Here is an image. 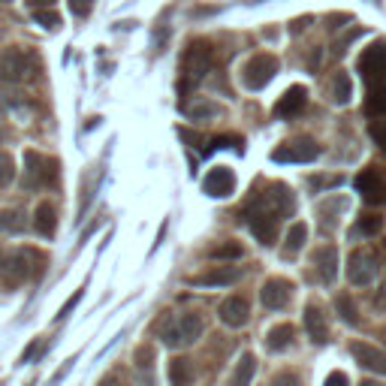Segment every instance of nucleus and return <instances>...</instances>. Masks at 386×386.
Returning <instances> with one entry per match:
<instances>
[{
  "label": "nucleus",
  "instance_id": "f257e3e1",
  "mask_svg": "<svg viewBox=\"0 0 386 386\" xmlns=\"http://www.w3.org/2000/svg\"><path fill=\"white\" fill-rule=\"evenodd\" d=\"M34 76V58L25 48H4L0 52V82H25Z\"/></svg>",
  "mask_w": 386,
  "mask_h": 386
},
{
  "label": "nucleus",
  "instance_id": "f03ea898",
  "mask_svg": "<svg viewBox=\"0 0 386 386\" xmlns=\"http://www.w3.org/2000/svg\"><path fill=\"white\" fill-rule=\"evenodd\" d=\"M275 73H278V60H275V55H253L248 64H245V69H241V82H245L251 91H260V88H266L272 79H275Z\"/></svg>",
  "mask_w": 386,
  "mask_h": 386
},
{
  "label": "nucleus",
  "instance_id": "7ed1b4c3",
  "mask_svg": "<svg viewBox=\"0 0 386 386\" xmlns=\"http://www.w3.org/2000/svg\"><path fill=\"white\" fill-rule=\"evenodd\" d=\"M378 257H374L371 251H353L350 253V260H347V278H350V284L353 287H368V284L374 281V275H378Z\"/></svg>",
  "mask_w": 386,
  "mask_h": 386
},
{
  "label": "nucleus",
  "instance_id": "20e7f679",
  "mask_svg": "<svg viewBox=\"0 0 386 386\" xmlns=\"http://www.w3.org/2000/svg\"><path fill=\"white\" fill-rule=\"evenodd\" d=\"M272 157H275L278 164H311V160L320 157V145L314 139L302 136V139H293L284 148H278Z\"/></svg>",
  "mask_w": 386,
  "mask_h": 386
},
{
  "label": "nucleus",
  "instance_id": "39448f33",
  "mask_svg": "<svg viewBox=\"0 0 386 386\" xmlns=\"http://www.w3.org/2000/svg\"><path fill=\"white\" fill-rule=\"evenodd\" d=\"M359 73L368 79V85L380 82L386 76V39H378V43L368 46L359 55Z\"/></svg>",
  "mask_w": 386,
  "mask_h": 386
},
{
  "label": "nucleus",
  "instance_id": "423d86ee",
  "mask_svg": "<svg viewBox=\"0 0 386 386\" xmlns=\"http://www.w3.org/2000/svg\"><path fill=\"white\" fill-rule=\"evenodd\" d=\"M357 190L368 206H383L386 202V181L378 175V169H362L357 175Z\"/></svg>",
  "mask_w": 386,
  "mask_h": 386
},
{
  "label": "nucleus",
  "instance_id": "0eeeda50",
  "mask_svg": "<svg viewBox=\"0 0 386 386\" xmlns=\"http://www.w3.org/2000/svg\"><path fill=\"white\" fill-rule=\"evenodd\" d=\"M293 284L290 281H284V278H269L266 284H262V290H260V299L262 305H266L269 311H281L284 305H287L293 299Z\"/></svg>",
  "mask_w": 386,
  "mask_h": 386
},
{
  "label": "nucleus",
  "instance_id": "6e6552de",
  "mask_svg": "<svg viewBox=\"0 0 386 386\" xmlns=\"http://www.w3.org/2000/svg\"><path fill=\"white\" fill-rule=\"evenodd\" d=\"M202 190H206L208 197H215V199L232 197V190H236V175H232V169H227V166L211 169L206 175V181H202Z\"/></svg>",
  "mask_w": 386,
  "mask_h": 386
},
{
  "label": "nucleus",
  "instance_id": "1a4fd4ad",
  "mask_svg": "<svg viewBox=\"0 0 386 386\" xmlns=\"http://www.w3.org/2000/svg\"><path fill=\"white\" fill-rule=\"evenodd\" d=\"M218 314H220V320L227 323V326L239 329V326H245L248 317H251V305H248L245 296H229V299H223V302H220Z\"/></svg>",
  "mask_w": 386,
  "mask_h": 386
},
{
  "label": "nucleus",
  "instance_id": "9d476101",
  "mask_svg": "<svg viewBox=\"0 0 386 386\" xmlns=\"http://www.w3.org/2000/svg\"><path fill=\"white\" fill-rule=\"evenodd\" d=\"M311 262H314V272L320 275L323 284H332L335 278H338V248H332V245L317 248Z\"/></svg>",
  "mask_w": 386,
  "mask_h": 386
},
{
  "label": "nucleus",
  "instance_id": "9b49d317",
  "mask_svg": "<svg viewBox=\"0 0 386 386\" xmlns=\"http://www.w3.org/2000/svg\"><path fill=\"white\" fill-rule=\"evenodd\" d=\"M208 67H211V48H208L206 43H193L190 52H187V60H185V73H187V79L199 82V79L208 73Z\"/></svg>",
  "mask_w": 386,
  "mask_h": 386
},
{
  "label": "nucleus",
  "instance_id": "f8f14e48",
  "mask_svg": "<svg viewBox=\"0 0 386 386\" xmlns=\"http://www.w3.org/2000/svg\"><path fill=\"white\" fill-rule=\"evenodd\" d=\"M350 353H353V359H357L362 368H368L374 374H386V353H380L378 347L362 344V341H353L350 344Z\"/></svg>",
  "mask_w": 386,
  "mask_h": 386
},
{
  "label": "nucleus",
  "instance_id": "ddd939ff",
  "mask_svg": "<svg viewBox=\"0 0 386 386\" xmlns=\"http://www.w3.org/2000/svg\"><path fill=\"white\" fill-rule=\"evenodd\" d=\"M305 103H308V91H305L302 85H293V88L284 91L281 100L275 103V115L278 118H293L305 109Z\"/></svg>",
  "mask_w": 386,
  "mask_h": 386
},
{
  "label": "nucleus",
  "instance_id": "4468645a",
  "mask_svg": "<svg viewBox=\"0 0 386 386\" xmlns=\"http://www.w3.org/2000/svg\"><path fill=\"white\" fill-rule=\"evenodd\" d=\"M239 278H241V272L236 266H218L199 278H190V284H197V287H229V284H236Z\"/></svg>",
  "mask_w": 386,
  "mask_h": 386
},
{
  "label": "nucleus",
  "instance_id": "2eb2a0df",
  "mask_svg": "<svg viewBox=\"0 0 386 386\" xmlns=\"http://www.w3.org/2000/svg\"><path fill=\"white\" fill-rule=\"evenodd\" d=\"M305 329H308L314 344H326L329 341V326H326V314L320 311V305H308L305 308Z\"/></svg>",
  "mask_w": 386,
  "mask_h": 386
},
{
  "label": "nucleus",
  "instance_id": "dca6fc26",
  "mask_svg": "<svg viewBox=\"0 0 386 386\" xmlns=\"http://www.w3.org/2000/svg\"><path fill=\"white\" fill-rule=\"evenodd\" d=\"M55 223H58V215H55V206L52 202H39L36 211H34V229L39 236H55Z\"/></svg>",
  "mask_w": 386,
  "mask_h": 386
},
{
  "label": "nucleus",
  "instance_id": "f3484780",
  "mask_svg": "<svg viewBox=\"0 0 386 386\" xmlns=\"http://www.w3.org/2000/svg\"><path fill=\"white\" fill-rule=\"evenodd\" d=\"M293 335H296V329H293V323H278V326H272L269 335H266V347L269 350H287L290 344H293Z\"/></svg>",
  "mask_w": 386,
  "mask_h": 386
},
{
  "label": "nucleus",
  "instance_id": "a211bd4d",
  "mask_svg": "<svg viewBox=\"0 0 386 386\" xmlns=\"http://www.w3.org/2000/svg\"><path fill=\"white\" fill-rule=\"evenodd\" d=\"M175 326H178L181 341L193 344L202 335V317H199V314H181V317L175 320Z\"/></svg>",
  "mask_w": 386,
  "mask_h": 386
},
{
  "label": "nucleus",
  "instance_id": "6ab92c4d",
  "mask_svg": "<svg viewBox=\"0 0 386 386\" xmlns=\"http://www.w3.org/2000/svg\"><path fill=\"white\" fill-rule=\"evenodd\" d=\"M305 239H308V223L296 220V223H293V227L287 229V245H284V253H287V257L299 253V251L305 248Z\"/></svg>",
  "mask_w": 386,
  "mask_h": 386
},
{
  "label": "nucleus",
  "instance_id": "aec40b11",
  "mask_svg": "<svg viewBox=\"0 0 386 386\" xmlns=\"http://www.w3.org/2000/svg\"><path fill=\"white\" fill-rule=\"evenodd\" d=\"M27 220H25V211L22 208H4L0 211V229L4 232H25Z\"/></svg>",
  "mask_w": 386,
  "mask_h": 386
},
{
  "label": "nucleus",
  "instance_id": "412c9836",
  "mask_svg": "<svg viewBox=\"0 0 386 386\" xmlns=\"http://www.w3.org/2000/svg\"><path fill=\"white\" fill-rule=\"evenodd\" d=\"M169 380L175 383V386H185V383H190V380H193L190 359H185V357L172 359V362H169Z\"/></svg>",
  "mask_w": 386,
  "mask_h": 386
},
{
  "label": "nucleus",
  "instance_id": "4be33fe9",
  "mask_svg": "<svg viewBox=\"0 0 386 386\" xmlns=\"http://www.w3.org/2000/svg\"><path fill=\"white\" fill-rule=\"evenodd\" d=\"M350 97H353L350 76L347 73H338V76H335V82H332V100L338 106H344V103H350Z\"/></svg>",
  "mask_w": 386,
  "mask_h": 386
},
{
  "label": "nucleus",
  "instance_id": "5701e85b",
  "mask_svg": "<svg viewBox=\"0 0 386 386\" xmlns=\"http://www.w3.org/2000/svg\"><path fill=\"white\" fill-rule=\"evenodd\" d=\"M368 112H386V76L368 85Z\"/></svg>",
  "mask_w": 386,
  "mask_h": 386
},
{
  "label": "nucleus",
  "instance_id": "b1692460",
  "mask_svg": "<svg viewBox=\"0 0 386 386\" xmlns=\"http://www.w3.org/2000/svg\"><path fill=\"white\" fill-rule=\"evenodd\" d=\"M335 308H338L344 323H350V326H357L359 323V311H357V305H353V299L347 296V293H341V296L335 299Z\"/></svg>",
  "mask_w": 386,
  "mask_h": 386
},
{
  "label": "nucleus",
  "instance_id": "393cba45",
  "mask_svg": "<svg viewBox=\"0 0 386 386\" xmlns=\"http://www.w3.org/2000/svg\"><path fill=\"white\" fill-rule=\"evenodd\" d=\"M211 260H241V245H236V241H229V245H218L208 251Z\"/></svg>",
  "mask_w": 386,
  "mask_h": 386
},
{
  "label": "nucleus",
  "instance_id": "a878e982",
  "mask_svg": "<svg viewBox=\"0 0 386 386\" xmlns=\"http://www.w3.org/2000/svg\"><path fill=\"white\" fill-rule=\"evenodd\" d=\"M380 229H383V218H380V215H365V218H359V232H362V236H378Z\"/></svg>",
  "mask_w": 386,
  "mask_h": 386
},
{
  "label": "nucleus",
  "instance_id": "bb28decb",
  "mask_svg": "<svg viewBox=\"0 0 386 386\" xmlns=\"http://www.w3.org/2000/svg\"><path fill=\"white\" fill-rule=\"evenodd\" d=\"M253 357L251 353H245V357H241V362H239V368H236V383H251L253 380Z\"/></svg>",
  "mask_w": 386,
  "mask_h": 386
},
{
  "label": "nucleus",
  "instance_id": "cd10ccee",
  "mask_svg": "<svg viewBox=\"0 0 386 386\" xmlns=\"http://www.w3.org/2000/svg\"><path fill=\"white\" fill-rule=\"evenodd\" d=\"M34 15H36V25H43V27H48V30H58V27H60V15L55 13V9H46V6H43V9H36Z\"/></svg>",
  "mask_w": 386,
  "mask_h": 386
},
{
  "label": "nucleus",
  "instance_id": "c85d7f7f",
  "mask_svg": "<svg viewBox=\"0 0 386 386\" xmlns=\"http://www.w3.org/2000/svg\"><path fill=\"white\" fill-rule=\"evenodd\" d=\"M13 178H15V164H13V157L0 151V187H6Z\"/></svg>",
  "mask_w": 386,
  "mask_h": 386
},
{
  "label": "nucleus",
  "instance_id": "c756f323",
  "mask_svg": "<svg viewBox=\"0 0 386 386\" xmlns=\"http://www.w3.org/2000/svg\"><path fill=\"white\" fill-rule=\"evenodd\" d=\"M215 148H236V151H241V139L239 136H218V139H211V145L206 151H215Z\"/></svg>",
  "mask_w": 386,
  "mask_h": 386
},
{
  "label": "nucleus",
  "instance_id": "7c9ffc66",
  "mask_svg": "<svg viewBox=\"0 0 386 386\" xmlns=\"http://www.w3.org/2000/svg\"><path fill=\"white\" fill-rule=\"evenodd\" d=\"M371 139L378 142V148L386 154V121H378V124H371Z\"/></svg>",
  "mask_w": 386,
  "mask_h": 386
},
{
  "label": "nucleus",
  "instance_id": "2f4dec72",
  "mask_svg": "<svg viewBox=\"0 0 386 386\" xmlns=\"http://www.w3.org/2000/svg\"><path fill=\"white\" fill-rule=\"evenodd\" d=\"M91 6H94V0H69V9H73V15L85 18L91 13Z\"/></svg>",
  "mask_w": 386,
  "mask_h": 386
},
{
  "label": "nucleus",
  "instance_id": "473e14b6",
  "mask_svg": "<svg viewBox=\"0 0 386 386\" xmlns=\"http://www.w3.org/2000/svg\"><path fill=\"white\" fill-rule=\"evenodd\" d=\"M82 293H85V290H76V293H73V299H67V305H64V308H60V311H58V320H64V317H67V314H69V311H73V308H76V305H79V299H82Z\"/></svg>",
  "mask_w": 386,
  "mask_h": 386
},
{
  "label": "nucleus",
  "instance_id": "72a5a7b5",
  "mask_svg": "<svg viewBox=\"0 0 386 386\" xmlns=\"http://www.w3.org/2000/svg\"><path fill=\"white\" fill-rule=\"evenodd\" d=\"M365 34V30L362 27H357V30H350V34H344V39H341V43H338V52H344V48H347L350 43H353V39H357V36H362Z\"/></svg>",
  "mask_w": 386,
  "mask_h": 386
},
{
  "label": "nucleus",
  "instance_id": "f704fd0d",
  "mask_svg": "<svg viewBox=\"0 0 386 386\" xmlns=\"http://www.w3.org/2000/svg\"><path fill=\"white\" fill-rule=\"evenodd\" d=\"M215 106H197V109H190V115H193V121L197 118H208V115H215Z\"/></svg>",
  "mask_w": 386,
  "mask_h": 386
},
{
  "label": "nucleus",
  "instance_id": "c9c22d12",
  "mask_svg": "<svg viewBox=\"0 0 386 386\" xmlns=\"http://www.w3.org/2000/svg\"><path fill=\"white\" fill-rule=\"evenodd\" d=\"M314 187H332V185H341V178L338 175H332V178H317V181H311Z\"/></svg>",
  "mask_w": 386,
  "mask_h": 386
},
{
  "label": "nucleus",
  "instance_id": "e433bc0d",
  "mask_svg": "<svg viewBox=\"0 0 386 386\" xmlns=\"http://www.w3.org/2000/svg\"><path fill=\"white\" fill-rule=\"evenodd\" d=\"M326 383H347V374H341V371H332L329 378H326Z\"/></svg>",
  "mask_w": 386,
  "mask_h": 386
},
{
  "label": "nucleus",
  "instance_id": "4c0bfd02",
  "mask_svg": "<svg viewBox=\"0 0 386 386\" xmlns=\"http://www.w3.org/2000/svg\"><path fill=\"white\" fill-rule=\"evenodd\" d=\"M136 359H139V365H151V362H148V359H151V350H148V347H142V350L136 353Z\"/></svg>",
  "mask_w": 386,
  "mask_h": 386
},
{
  "label": "nucleus",
  "instance_id": "58836bf2",
  "mask_svg": "<svg viewBox=\"0 0 386 386\" xmlns=\"http://www.w3.org/2000/svg\"><path fill=\"white\" fill-rule=\"evenodd\" d=\"M13 103H15V100H13V97H6V94H0V112H6L9 106H13Z\"/></svg>",
  "mask_w": 386,
  "mask_h": 386
},
{
  "label": "nucleus",
  "instance_id": "ea45409f",
  "mask_svg": "<svg viewBox=\"0 0 386 386\" xmlns=\"http://www.w3.org/2000/svg\"><path fill=\"white\" fill-rule=\"evenodd\" d=\"M27 4H30V6H34V9H43V6H52V4H55V0H27Z\"/></svg>",
  "mask_w": 386,
  "mask_h": 386
},
{
  "label": "nucleus",
  "instance_id": "a19ab883",
  "mask_svg": "<svg viewBox=\"0 0 386 386\" xmlns=\"http://www.w3.org/2000/svg\"><path fill=\"white\" fill-rule=\"evenodd\" d=\"M4 139H6V130H4V127H0V142H4Z\"/></svg>",
  "mask_w": 386,
  "mask_h": 386
}]
</instances>
